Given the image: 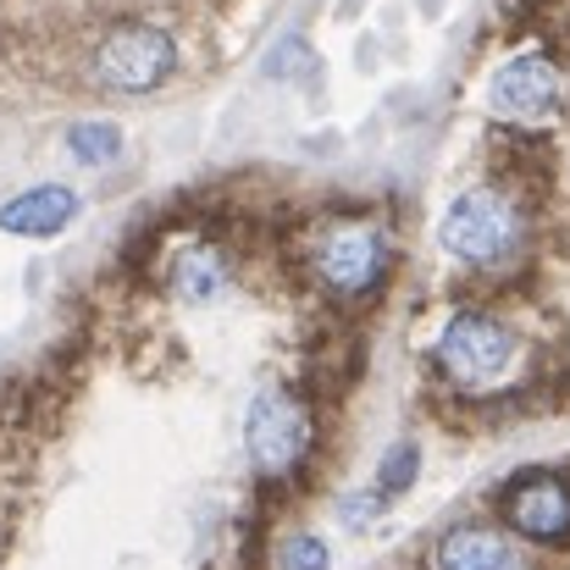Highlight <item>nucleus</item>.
<instances>
[{"mask_svg":"<svg viewBox=\"0 0 570 570\" xmlns=\"http://www.w3.org/2000/svg\"><path fill=\"white\" fill-rule=\"evenodd\" d=\"M527 205L499 184H476V189L454 194L449 210L438 216V244L449 261L471 266V272H504L527 255Z\"/></svg>","mask_w":570,"mask_h":570,"instance_id":"f257e3e1","label":"nucleus"},{"mask_svg":"<svg viewBox=\"0 0 570 570\" xmlns=\"http://www.w3.org/2000/svg\"><path fill=\"white\" fill-rule=\"evenodd\" d=\"M387 266H393V244L377 216H333L311 238V277L338 305H366L372 294H382Z\"/></svg>","mask_w":570,"mask_h":570,"instance_id":"f03ea898","label":"nucleus"},{"mask_svg":"<svg viewBox=\"0 0 570 570\" xmlns=\"http://www.w3.org/2000/svg\"><path fill=\"white\" fill-rule=\"evenodd\" d=\"M311 443H316V415L311 404L294 393V387H261L244 410V454H249V471L261 482H294L299 465L311 460Z\"/></svg>","mask_w":570,"mask_h":570,"instance_id":"7ed1b4c3","label":"nucleus"},{"mask_svg":"<svg viewBox=\"0 0 570 570\" xmlns=\"http://www.w3.org/2000/svg\"><path fill=\"white\" fill-rule=\"evenodd\" d=\"M432 355H438V372L454 382L460 393H493L499 382L515 372L521 338L493 311H454L438 327V350Z\"/></svg>","mask_w":570,"mask_h":570,"instance_id":"20e7f679","label":"nucleus"},{"mask_svg":"<svg viewBox=\"0 0 570 570\" xmlns=\"http://www.w3.org/2000/svg\"><path fill=\"white\" fill-rule=\"evenodd\" d=\"M173 72H178V39L145 17L111 22L89 56V78L106 95H156Z\"/></svg>","mask_w":570,"mask_h":570,"instance_id":"39448f33","label":"nucleus"},{"mask_svg":"<svg viewBox=\"0 0 570 570\" xmlns=\"http://www.w3.org/2000/svg\"><path fill=\"white\" fill-rule=\"evenodd\" d=\"M570 106V67L549 50H515L488 78V111L510 128H554Z\"/></svg>","mask_w":570,"mask_h":570,"instance_id":"423d86ee","label":"nucleus"},{"mask_svg":"<svg viewBox=\"0 0 570 570\" xmlns=\"http://www.w3.org/2000/svg\"><path fill=\"white\" fill-rule=\"evenodd\" d=\"M499 510H504L510 532L527 543H543V549L570 543V476L560 471H521L499 493Z\"/></svg>","mask_w":570,"mask_h":570,"instance_id":"0eeeda50","label":"nucleus"},{"mask_svg":"<svg viewBox=\"0 0 570 570\" xmlns=\"http://www.w3.org/2000/svg\"><path fill=\"white\" fill-rule=\"evenodd\" d=\"M426 570H532L527 554L488 521H454L432 554H426Z\"/></svg>","mask_w":570,"mask_h":570,"instance_id":"6e6552de","label":"nucleus"},{"mask_svg":"<svg viewBox=\"0 0 570 570\" xmlns=\"http://www.w3.org/2000/svg\"><path fill=\"white\" fill-rule=\"evenodd\" d=\"M72 216H78V194L67 189V184H39V189H22L0 205V233H17V238H56Z\"/></svg>","mask_w":570,"mask_h":570,"instance_id":"1a4fd4ad","label":"nucleus"},{"mask_svg":"<svg viewBox=\"0 0 570 570\" xmlns=\"http://www.w3.org/2000/svg\"><path fill=\"white\" fill-rule=\"evenodd\" d=\"M227 283H233V255H227L222 244H189V249H178L173 266H167V288H173L178 299H189V305L216 299Z\"/></svg>","mask_w":570,"mask_h":570,"instance_id":"9d476101","label":"nucleus"},{"mask_svg":"<svg viewBox=\"0 0 570 570\" xmlns=\"http://www.w3.org/2000/svg\"><path fill=\"white\" fill-rule=\"evenodd\" d=\"M67 156L83 167H111L122 156V128L117 122H72L67 128Z\"/></svg>","mask_w":570,"mask_h":570,"instance_id":"9b49d317","label":"nucleus"},{"mask_svg":"<svg viewBox=\"0 0 570 570\" xmlns=\"http://www.w3.org/2000/svg\"><path fill=\"white\" fill-rule=\"evenodd\" d=\"M415 471H421V449L404 438V443H393L387 454H382V471H377V493L382 499H393V493H404L410 482H415Z\"/></svg>","mask_w":570,"mask_h":570,"instance_id":"f8f14e48","label":"nucleus"},{"mask_svg":"<svg viewBox=\"0 0 570 570\" xmlns=\"http://www.w3.org/2000/svg\"><path fill=\"white\" fill-rule=\"evenodd\" d=\"M333 566V549L316 538V532H294L283 549H277V570H327Z\"/></svg>","mask_w":570,"mask_h":570,"instance_id":"ddd939ff","label":"nucleus"}]
</instances>
